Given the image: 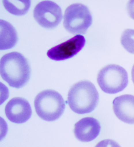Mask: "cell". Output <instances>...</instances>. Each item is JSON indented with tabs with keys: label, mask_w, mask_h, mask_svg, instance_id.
Listing matches in <instances>:
<instances>
[{
	"label": "cell",
	"mask_w": 134,
	"mask_h": 147,
	"mask_svg": "<svg viewBox=\"0 0 134 147\" xmlns=\"http://www.w3.org/2000/svg\"><path fill=\"white\" fill-rule=\"evenodd\" d=\"M31 68L27 59L17 52L3 56L0 60V75L10 86L19 89L28 83Z\"/></svg>",
	"instance_id": "6da1fadb"
},
{
	"label": "cell",
	"mask_w": 134,
	"mask_h": 147,
	"mask_svg": "<svg viewBox=\"0 0 134 147\" xmlns=\"http://www.w3.org/2000/svg\"><path fill=\"white\" fill-rule=\"evenodd\" d=\"M99 94L95 86L88 81L75 84L68 93V103L71 109L78 114L89 113L98 105Z\"/></svg>",
	"instance_id": "7a4b0ae2"
},
{
	"label": "cell",
	"mask_w": 134,
	"mask_h": 147,
	"mask_svg": "<svg viewBox=\"0 0 134 147\" xmlns=\"http://www.w3.org/2000/svg\"><path fill=\"white\" fill-rule=\"evenodd\" d=\"M34 105L38 116L47 121L58 119L65 108V101L61 95L52 90H44L38 94L35 98Z\"/></svg>",
	"instance_id": "3957f363"
},
{
	"label": "cell",
	"mask_w": 134,
	"mask_h": 147,
	"mask_svg": "<svg viewBox=\"0 0 134 147\" xmlns=\"http://www.w3.org/2000/svg\"><path fill=\"white\" fill-rule=\"evenodd\" d=\"M97 82L103 92L115 94L122 92L127 86L128 74L125 69L119 65H109L99 72Z\"/></svg>",
	"instance_id": "277c9868"
},
{
	"label": "cell",
	"mask_w": 134,
	"mask_h": 147,
	"mask_svg": "<svg viewBox=\"0 0 134 147\" xmlns=\"http://www.w3.org/2000/svg\"><path fill=\"white\" fill-rule=\"evenodd\" d=\"M92 16L88 8L83 4L76 3L67 7L65 12L64 26L73 34L86 33L92 24Z\"/></svg>",
	"instance_id": "5b68a950"
},
{
	"label": "cell",
	"mask_w": 134,
	"mask_h": 147,
	"mask_svg": "<svg viewBox=\"0 0 134 147\" xmlns=\"http://www.w3.org/2000/svg\"><path fill=\"white\" fill-rule=\"evenodd\" d=\"M33 16L40 26L47 29L56 27L63 17L60 6L50 1H44L37 4L33 11Z\"/></svg>",
	"instance_id": "8992f818"
},
{
	"label": "cell",
	"mask_w": 134,
	"mask_h": 147,
	"mask_svg": "<svg viewBox=\"0 0 134 147\" xmlns=\"http://www.w3.org/2000/svg\"><path fill=\"white\" fill-rule=\"evenodd\" d=\"M86 43V38L83 35H76L48 50L47 55L51 59L55 61L68 59L77 55L84 47Z\"/></svg>",
	"instance_id": "52a82bcc"
},
{
	"label": "cell",
	"mask_w": 134,
	"mask_h": 147,
	"mask_svg": "<svg viewBox=\"0 0 134 147\" xmlns=\"http://www.w3.org/2000/svg\"><path fill=\"white\" fill-rule=\"evenodd\" d=\"M32 113L30 103L22 98H12L5 107V115L8 119L11 122L18 124L26 122L30 119Z\"/></svg>",
	"instance_id": "ba28073f"
},
{
	"label": "cell",
	"mask_w": 134,
	"mask_h": 147,
	"mask_svg": "<svg viewBox=\"0 0 134 147\" xmlns=\"http://www.w3.org/2000/svg\"><path fill=\"white\" fill-rule=\"evenodd\" d=\"M99 122L93 117L82 119L75 124L74 133L77 139L82 142L92 141L101 131Z\"/></svg>",
	"instance_id": "9c48e42d"
},
{
	"label": "cell",
	"mask_w": 134,
	"mask_h": 147,
	"mask_svg": "<svg viewBox=\"0 0 134 147\" xmlns=\"http://www.w3.org/2000/svg\"><path fill=\"white\" fill-rule=\"evenodd\" d=\"M113 110L117 117L122 121L134 124V96L124 94L117 97L113 102Z\"/></svg>",
	"instance_id": "30bf717a"
},
{
	"label": "cell",
	"mask_w": 134,
	"mask_h": 147,
	"mask_svg": "<svg viewBox=\"0 0 134 147\" xmlns=\"http://www.w3.org/2000/svg\"><path fill=\"white\" fill-rule=\"evenodd\" d=\"M0 49L5 50L13 48L18 40L15 28L10 23L3 20L0 21Z\"/></svg>",
	"instance_id": "8fae6325"
},
{
	"label": "cell",
	"mask_w": 134,
	"mask_h": 147,
	"mask_svg": "<svg viewBox=\"0 0 134 147\" xmlns=\"http://www.w3.org/2000/svg\"><path fill=\"white\" fill-rule=\"evenodd\" d=\"M4 7L11 14L22 16L29 11L31 6L30 1H3Z\"/></svg>",
	"instance_id": "7c38bea8"
},
{
	"label": "cell",
	"mask_w": 134,
	"mask_h": 147,
	"mask_svg": "<svg viewBox=\"0 0 134 147\" xmlns=\"http://www.w3.org/2000/svg\"><path fill=\"white\" fill-rule=\"evenodd\" d=\"M121 43L123 48L127 51L134 54V30H125L122 34Z\"/></svg>",
	"instance_id": "4fadbf2b"
},
{
	"label": "cell",
	"mask_w": 134,
	"mask_h": 147,
	"mask_svg": "<svg viewBox=\"0 0 134 147\" xmlns=\"http://www.w3.org/2000/svg\"><path fill=\"white\" fill-rule=\"evenodd\" d=\"M127 8L129 16L134 20V0L128 2Z\"/></svg>",
	"instance_id": "5bb4252c"
},
{
	"label": "cell",
	"mask_w": 134,
	"mask_h": 147,
	"mask_svg": "<svg viewBox=\"0 0 134 147\" xmlns=\"http://www.w3.org/2000/svg\"><path fill=\"white\" fill-rule=\"evenodd\" d=\"M131 76H132V80L133 84H134V65L132 67V71H131Z\"/></svg>",
	"instance_id": "9a60e30c"
}]
</instances>
